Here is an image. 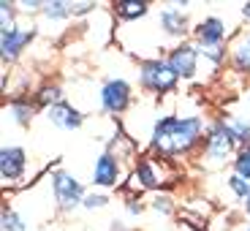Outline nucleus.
I'll return each instance as SVG.
<instances>
[{
    "instance_id": "obj_8",
    "label": "nucleus",
    "mask_w": 250,
    "mask_h": 231,
    "mask_svg": "<svg viewBox=\"0 0 250 231\" xmlns=\"http://www.w3.org/2000/svg\"><path fill=\"white\" fill-rule=\"evenodd\" d=\"M199 49H226V22L220 17H204L193 27Z\"/></svg>"
},
{
    "instance_id": "obj_5",
    "label": "nucleus",
    "mask_w": 250,
    "mask_h": 231,
    "mask_svg": "<svg viewBox=\"0 0 250 231\" xmlns=\"http://www.w3.org/2000/svg\"><path fill=\"white\" fill-rule=\"evenodd\" d=\"M25 169H27V152L17 144L3 147L0 150V180L6 185H19L25 180Z\"/></svg>"
},
{
    "instance_id": "obj_26",
    "label": "nucleus",
    "mask_w": 250,
    "mask_h": 231,
    "mask_svg": "<svg viewBox=\"0 0 250 231\" xmlns=\"http://www.w3.org/2000/svg\"><path fill=\"white\" fill-rule=\"evenodd\" d=\"M125 210H128V215H131V218H139V215L144 212V204H142V199H139V196H128V199H125Z\"/></svg>"
},
{
    "instance_id": "obj_10",
    "label": "nucleus",
    "mask_w": 250,
    "mask_h": 231,
    "mask_svg": "<svg viewBox=\"0 0 250 231\" xmlns=\"http://www.w3.org/2000/svg\"><path fill=\"white\" fill-rule=\"evenodd\" d=\"M163 163L158 166L155 158H139L131 174V188L133 190H155L163 185Z\"/></svg>"
},
{
    "instance_id": "obj_1",
    "label": "nucleus",
    "mask_w": 250,
    "mask_h": 231,
    "mask_svg": "<svg viewBox=\"0 0 250 231\" xmlns=\"http://www.w3.org/2000/svg\"><path fill=\"white\" fill-rule=\"evenodd\" d=\"M207 139V125L204 117L199 114H163L155 120L150 131V144L152 150L169 161V158H180V155H190Z\"/></svg>"
},
{
    "instance_id": "obj_24",
    "label": "nucleus",
    "mask_w": 250,
    "mask_h": 231,
    "mask_svg": "<svg viewBox=\"0 0 250 231\" xmlns=\"http://www.w3.org/2000/svg\"><path fill=\"white\" fill-rule=\"evenodd\" d=\"M150 207L155 210V212H161V215H171V212H174V201H171V196H169V193H158V196H152Z\"/></svg>"
},
{
    "instance_id": "obj_19",
    "label": "nucleus",
    "mask_w": 250,
    "mask_h": 231,
    "mask_svg": "<svg viewBox=\"0 0 250 231\" xmlns=\"http://www.w3.org/2000/svg\"><path fill=\"white\" fill-rule=\"evenodd\" d=\"M41 14H44L46 19H52V22H57V19H68V17H74V3L55 0V3H46Z\"/></svg>"
},
{
    "instance_id": "obj_30",
    "label": "nucleus",
    "mask_w": 250,
    "mask_h": 231,
    "mask_svg": "<svg viewBox=\"0 0 250 231\" xmlns=\"http://www.w3.org/2000/svg\"><path fill=\"white\" fill-rule=\"evenodd\" d=\"M245 231H250V226H248V229H245Z\"/></svg>"
},
{
    "instance_id": "obj_17",
    "label": "nucleus",
    "mask_w": 250,
    "mask_h": 231,
    "mask_svg": "<svg viewBox=\"0 0 250 231\" xmlns=\"http://www.w3.org/2000/svg\"><path fill=\"white\" fill-rule=\"evenodd\" d=\"M60 101H62L60 84H41V87L36 90V98H33V104H36V106L49 109V106H55V104H60Z\"/></svg>"
},
{
    "instance_id": "obj_15",
    "label": "nucleus",
    "mask_w": 250,
    "mask_h": 231,
    "mask_svg": "<svg viewBox=\"0 0 250 231\" xmlns=\"http://www.w3.org/2000/svg\"><path fill=\"white\" fill-rule=\"evenodd\" d=\"M114 14L123 22H133V19H142L150 14V3H144V0H120V3H114Z\"/></svg>"
},
{
    "instance_id": "obj_29",
    "label": "nucleus",
    "mask_w": 250,
    "mask_h": 231,
    "mask_svg": "<svg viewBox=\"0 0 250 231\" xmlns=\"http://www.w3.org/2000/svg\"><path fill=\"white\" fill-rule=\"evenodd\" d=\"M248 104H250V90H248Z\"/></svg>"
},
{
    "instance_id": "obj_22",
    "label": "nucleus",
    "mask_w": 250,
    "mask_h": 231,
    "mask_svg": "<svg viewBox=\"0 0 250 231\" xmlns=\"http://www.w3.org/2000/svg\"><path fill=\"white\" fill-rule=\"evenodd\" d=\"M226 185H229V190H231V193L237 196V199H242V201L250 196V182H248V180H242L239 174H231L229 180H226Z\"/></svg>"
},
{
    "instance_id": "obj_27",
    "label": "nucleus",
    "mask_w": 250,
    "mask_h": 231,
    "mask_svg": "<svg viewBox=\"0 0 250 231\" xmlns=\"http://www.w3.org/2000/svg\"><path fill=\"white\" fill-rule=\"evenodd\" d=\"M245 212H248V218H250V196L245 199Z\"/></svg>"
},
{
    "instance_id": "obj_4",
    "label": "nucleus",
    "mask_w": 250,
    "mask_h": 231,
    "mask_svg": "<svg viewBox=\"0 0 250 231\" xmlns=\"http://www.w3.org/2000/svg\"><path fill=\"white\" fill-rule=\"evenodd\" d=\"M52 196H55V204L60 207L62 212H74L76 207H82V201H84V188H82V182L76 180L74 174H68V171L62 169H55L52 171Z\"/></svg>"
},
{
    "instance_id": "obj_16",
    "label": "nucleus",
    "mask_w": 250,
    "mask_h": 231,
    "mask_svg": "<svg viewBox=\"0 0 250 231\" xmlns=\"http://www.w3.org/2000/svg\"><path fill=\"white\" fill-rule=\"evenodd\" d=\"M6 112H8V117H11L17 125L27 128V125L33 123V114H36V104H30L27 98H14L11 104H8Z\"/></svg>"
},
{
    "instance_id": "obj_11",
    "label": "nucleus",
    "mask_w": 250,
    "mask_h": 231,
    "mask_svg": "<svg viewBox=\"0 0 250 231\" xmlns=\"http://www.w3.org/2000/svg\"><path fill=\"white\" fill-rule=\"evenodd\" d=\"M182 6H188V3H169V6L161 8V14H158L161 30L171 38H185L188 30H190V19H188V11Z\"/></svg>"
},
{
    "instance_id": "obj_21",
    "label": "nucleus",
    "mask_w": 250,
    "mask_h": 231,
    "mask_svg": "<svg viewBox=\"0 0 250 231\" xmlns=\"http://www.w3.org/2000/svg\"><path fill=\"white\" fill-rule=\"evenodd\" d=\"M3 231H27V223L17 210H3Z\"/></svg>"
},
{
    "instance_id": "obj_3",
    "label": "nucleus",
    "mask_w": 250,
    "mask_h": 231,
    "mask_svg": "<svg viewBox=\"0 0 250 231\" xmlns=\"http://www.w3.org/2000/svg\"><path fill=\"white\" fill-rule=\"evenodd\" d=\"M237 136L231 133V128H229V123H226L223 117L215 120L209 128H207V139H204V161L209 163V166H218V163H226L229 158L234 155V150H237ZM234 161V158H231Z\"/></svg>"
},
{
    "instance_id": "obj_14",
    "label": "nucleus",
    "mask_w": 250,
    "mask_h": 231,
    "mask_svg": "<svg viewBox=\"0 0 250 231\" xmlns=\"http://www.w3.org/2000/svg\"><path fill=\"white\" fill-rule=\"evenodd\" d=\"M229 60H231V68L237 71V74L250 76V44L245 41L242 36L237 38V44H231V49H229Z\"/></svg>"
},
{
    "instance_id": "obj_28",
    "label": "nucleus",
    "mask_w": 250,
    "mask_h": 231,
    "mask_svg": "<svg viewBox=\"0 0 250 231\" xmlns=\"http://www.w3.org/2000/svg\"><path fill=\"white\" fill-rule=\"evenodd\" d=\"M242 38H245V41L250 44V30H248V33H242Z\"/></svg>"
},
{
    "instance_id": "obj_25",
    "label": "nucleus",
    "mask_w": 250,
    "mask_h": 231,
    "mask_svg": "<svg viewBox=\"0 0 250 231\" xmlns=\"http://www.w3.org/2000/svg\"><path fill=\"white\" fill-rule=\"evenodd\" d=\"M109 204V196L106 193H87L84 196V201H82V207H84V210H104V207Z\"/></svg>"
},
{
    "instance_id": "obj_20",
    "label": "nucleus",
    "mask_w": 250,
    "mask_h": 231,
    "mask_svg": "<svg viewBox=\"0 0 250 231\" xmlns=\"http://www.w3.org/2000/svg\"><path fill=\"white\" fill-rule=\"evenodd\" d=\"M231 166H234V174H239L242 180L250 182V147H239Z\"/></svg>"
},
{
    "instance_id": "obj_18",
    "label": "nucleus",
    "mask_w": 250,
    "mask_h": 231,
    "mask_svg": "<svg viewBox=\"0 0 250 231\" xmlns=\"http://www.w3.org/2000/svg\"><path fill=\"white\" fill-rule=\"evenodd\" d=\"M226 123H229V128H231V133L237 136L239 147H250V123L245 117H239V114H226Z\"/></svg>"
},
{
    "instance_id": "obj_2",
    "label": "nucleus",
    "mask_w": 250,
    "mask_h": 231,
    "mask_svg": "<svg viewBox=\"0 0 250 231\" xmlns=\"http://www.w3.org/2000/svg\"><path fill=\"white\" fill-rule=\"evenodd\" d=\"M177 82H180V76L171 71L169 60H163V57H152V60H142V63H139V84H142L147 93H155V95L174 93Z\"/></svg>"
},
{
    "instance_id": "obj_12",
    "label": "nucleus",
    "mask_w": 250,
    "mask_h": 231,
    "mask_svg": "<svg viewBox=\"0 0 250 231\" xmlns=\"http://www.w3.org/2000/svg\"><path fill=\"white\" fill-rule=\"evenodd\" d=\"M33 38H36V27H11V30H3L0 33V55L6 63H14L25 46L30 44Z\"/></svg>"
},
{
    "instance_id": "obj_6",
    "label": "nucleus",
    "mask_w": 250,
    "mask_h": 231,
    "mask_svg": "<svg viewBox=\"0 0 250 231\" xmlns=\"http://www.w3.org/2000/svg\"><path fill=\"white\" fill-rule=\"evenodd\" d=\"M131 106V84L125 79H109L101 87V109L106 114H123Z\"/></svg>"
},
{
    "instance_id": "obj_9",
    "label": "nucleus",
    "mask_w": 250,
    "mask_h": 231,
    "mask_svg": "<svg viewBox=\"0 0 250 231\" xmlns=\"http://www.w3.org/2000/svg\"><path fill=\"white\" fill-rule=\"evenodd\" d=\"M123 180V161L114 152H101L95 158L93 166V185L95 188H117V182Z\"/></svg>"
},
{
    "instance_id": "obj_7",
    "label": "nucleus",
    "mask_w": 250,
    "mask_h": 231,
    "mask_svg": "<svg viewBox=\"0 0 250 231\" xmlns=\"http://www.w3.org/2000/svg\"><path fill=\"white\" fill-rule=\"evenodd\" d=\"M199 57H201L199 46L190 44V41H182V44H177L174 49L169 52L166 60H169L171 71H174L180 79H193L196 71H199Z\"/></svg>"
},
{
    "instance_id": "obj_13",
    "label": "nucleus",
    "mask_w": 250,
    "mask_h": 231,
    "mask_svg": "<svg viewBox=\"0 0 250 231\" xmlns=\"http://www.w3.org/2000/svg\"><path fill=\"white\" fill-rule=\"evenodd\" d=\"M46 120L55 128H60V131H79L82 125H84V114L74 104H68V101H60V104L46 109Z\"/></svg>"
},
{
    "instance_id": "obj_23",
    "label": "nucleus",
    "mask_w": 250,
    "mask_h": 231,
    "mask_svg": "<svg viewBox=\"0 0 250 231\" xmlns=\"http://www.w3.org/2000/svg\"><path fill=\"white\" fill-rule=\"evenodd\" d=\"M14 17H17V3H0V33L3 30H11L14 25Z\"/></svg>"
}]
</instances>
